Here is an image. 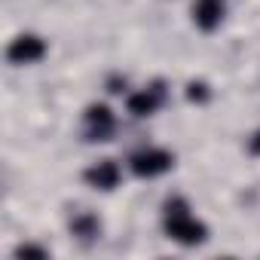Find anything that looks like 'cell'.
<instances>
[{
  "instance_id": "6da1fadb",
  "label": "cell",
  "mask_w": 260,
  "mask_h": 260,
  "mask_svg": "<svg viewBox=\"0 0 260 260\" xmlns=\"http://www.w3.org/2000/svg\"><path fill=\"white\" fill-rule=\"evenodd\" d=\"M166 233L181 245H199L205 239V223L196 220L181 199H175L166 208Z\"/></svg>"
},
{
  "instance_id": "7a4b0ae2",
  "label": "cell",
  "mask_w": 260,
  "mask_h": 260,
  "mask_svg": "<svg viewBox=\"0 0 260 260\" xmlns=\"http://www.w3.org/2000/svg\"><path fill=\"white\" fill-rule=\"evenodd\" d=\"M169 169H172V153H166V150L150 147V150H138L132 156V172L138 178H156Z\"/></svg>"
},
{
  "instance_id": "3957f363",
  "label": "cell",
  "mask_w": 260,
  "mask_h": 260,
  "mask_svg": "<svg viewBox=\"0 0 260 260\" xmlns=\"http://www.w3.org/2000/svg\"><path fill=\"white\" fill-rule=\"evenodd\" d=\"M43 52H46V43H43L40 37H34V34H22V37H16V40L10 43V49H7L10 61H16V64L40 61V58H43Z\"/></svg>"
},
{
  "instance_id": "277c9868",
  "label": "cell",
  "mask_w": 260,
  "mask_h": 260,
  "mask_svg": "<svg viewBox=\"0 0 260 260\" xmlns=\"http://www.w3.org/2000/svg\"><path fill=\"white\" fill-rule=\"evenodd\" d=\"M86 132L92 141H107L113 135V113L107 104H92L86 110Z\"/></svg>"
},
{
  "instance_id": "5b68a950",
  "label": "cell",
  "mask_w": 260,
  "mask_h": 260,
  "mask_svg": "<svg viewBox=\"0 0 260 260\" xmlns=\"http://www.w3.org/2000/svg\"><path fill=\"white\" fill-rule=\"evenodd\" d=\"M193 19L202 31H214L223 19V0H196L193 7Z\"/></svg>"
},
{
  "instance_id": "8992f818",
  "label": "cell",
  "mask_w": 260,
  "mask_h": 260,
  "mask_svg": "<svg viewBox=\"0 0 260 260\" xmlns=\"http://www.w3.org/2000/svg\"><path fill=\"white\" fill-rule=\"evenodd\" d=\"M86 181H89L95 190H113V187L119 184V169H116V162L104 159V162H98V166H92V169L86 172Z\"/></svg>"
},
{
  "instance_id": "52a82bcc",
  "label": "cell",
  "mask_w": 260,
  "mask_h": 260,
  "mask_svg": "<svg viewBox=\"0 0 260 260\" xmlns=\"http://www.w3.org/2000/svg\"><path fill=\"white\" fill-rule=\"evenodd\" d=\"M156 104H159V89H144V92L128 95V113L135 116H150Z\"/></svg>"
},
{
  "instance_id": "ba28073f",
  "label": "cell",
  "mask_w": 260,
  "mask_h": 260,
  "mask_svg": "<svg viewBox=\"0 0 260 260\" xmlns=\"http://www.w3.org/2000/svg\"><path fill=\"white\" fill-rule=\"evenodd\" d=\"M74 233H77V236H95V233H98V220H95L92 214H80V217L74 220Z\"/></svg>"
},
{
  "instance_id": "9c48e42d",
  "label": "cell",
  "mask_w": 260,
  "mask_h": 260,
  "mask_svg": "<svg viewBox=\"0 0 260 260\" xmlns=\"http://www.w3.org/2000/svg\"><path fill=\"white\" fill-rule=\"evenodd\" d=\"M187 98H190V101H205V98H208L205 83H190V86H187Z\"/></svg>"
},
{
  "instance_id": "30bf717a",
  "label": "cell",
  "mask_w": 260,
  "mask_h": 260,
  "mask_svg": "<svg viewBox=\"0 0 260 260\" xmlns=\"http://www.w3.org/2000/svg\"><path fill=\"white\" fill-rule=\"evenodd\" d=\"M251 150H254V153H257V156H260V132H257V135H254V138H251Z\"/></svg>"
}]
</instances>
